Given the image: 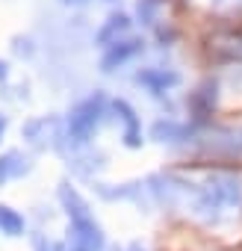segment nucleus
Wrapping results in <instances>:
<instances>
[{"label": "nucleus", "mask_w": 242, "mask_h": 251, "mask_svg": "<svg viewBox=\"0 0 242 251\" xmlns=\"http://www.w3.org/2000/svg\"><path fill=\"white\" fill-rule=\"evenodd\" d=\"M239 204H242V180L230 172H213L201 186L192 189V210L207 222H218Z\"/></svg>", "instance_id": "nucleus-1"}, {"label": "nucleus", "mask_w": 242, "mask_h": 251, "mask_svg": "<svg viewBox=\"0 0 242 251\" xmlns=\"http://www.w3.org/2000/svg\"><path fill=\"white\" fill-rule=\"evenodd\" d=\"M103 109H106V98H103L100 92H95V95L83 98L80 103H74L71 112H68V118H65L68 142L86 145V142L95 136V130H97V124H100V118H103Z\"/></svg>", "instance_id": "nucleus-2"}, {"label": "nucleus", "mask_w": 242, "mask_h": 251, "mask_svg": "<svg viewBox=\"0 0 242 251\" xmlns=\"http://www.w3.org/2000/svg\"><path fill=\"white\" fill-rule=\"evenodd\" d=\"M201 148L216 160H242V127H216L201 139Z\"/></svg>", "instance_id": "nucleus-3"}, {"label": "nucleus", "mask_w": 242, "mask_h": 251, "mask_svg": "<svg viewBox=\"0 0 242 251\" xmlns=\"http://www.w3.org/2000/svg\"><path fill=\"white\" fill-rule=\"evenodd\" d=\"M68 236H71V245L77 248H86V251H103V230L100 225L89 216H80V219H68Z\"/></svg>", "instance_id": "nucleus-4"}, {"label": "nucleus", "mask_w": 242, "mask_h": 251, "mask_svg": "<svg viewBox=\"0 0 242 251\" xmlns=\"http://www.w3.org/2000/svg\"><path fill=\"white\" fill-rule=\"evenodd\" d=\"M142 48H145V42L139 39V36H130V39H121V42H115V45H109L106 50H103V56H100V71H115V68H121L124 62H130L133 56H139L142 53Z\"/></svg>", "instance_id": "nucleus-5"}, {"label": "nucleus", "mask_w": 242, "mask_h": 251, "mask_svg": "<svg viewBox=\"0 0 242 251\" xmlns=\"http://www.w3.org/2000/svg\"><path fill=\"white\" fill-rule=\"evenodd\" d=\"M151 139L154 142H169V145H177V142H192L195 139V127L192 124H183V121H174V118H160L154 121L151 127Z\"/></svg>", "instance_id": "nucleus-6"}, {"label": "nucleus", "mask_w": 242, "mask_h": 251, "mask_svg": "<svg viewBox=\"0 0 242 251\" xmlns=\"http://www.w3.org/2000/svg\"><path fill=\"white\" fill-rule=\"evenodd\" d=\"M216 100H218V83H216V80H204V83H201L189 98H186L189 112L195 115V121H204L207 115H213Z\"/></svg>", "instance_id": "nucleus-7"}, {"label": "nucleus", "mask_w": 242, "mask_h": 251, "mask_svg": "<svg viewBox=\"0 0 242 251\" xmlns=\"http://www.w3.org/2000/svg\"><path fill=\"white\" fill-rule=\"evenodd\" d=\"M133 80H136L139 86H145L148 92L163 95V92H169V89H174V86L180 83V74L171 71V68H142V71H136Z\"/></svg>", "instance_id": "nucleus-8"}, {"label": "nucleus", "mask_w": 242, "mask_h": 251, "mask_svg": "<svg viewBox=\"0 0 242 251\" xmlns=\"http://www.w3.org/2000/svg\"><path fill=\"white\" fill-rule=\"evenodd\" d=\"M112 109L118 112L121 124H124V133H121L124 145H127V148H139V145H142V124H139L136 109H133L127 100H112Z\"/></svg>", "instance_id": "nucleus-9"}, {"label": "nucleus", "mask_w": 242, "mask_h": 251, "mask_svg": "<svg viewBox=\"0 0 242 251\" xmlns=\"http://www.w3.org/2000/svg\"><path fill=\"white\" fill-rule=\"evenodd\" d=\"M127 30H130V15H127V12H112V15L103 21V27L95 33V42L103 45V48H109V45H115V42L124 39Z\"/></svg>", "instance_id": "nucleus-10"}, {"label": "nucleus", "mask_w": 242, "mask_h": 251, "mask_svg": "<svg viewBox=\"0 0 242 251\" xmlns=\"http://www.w3.org/2000/svg\"><path fill=\"white\" fill-rule=\"evenodd\" d=\"M33 172V163L30 157H24L21 151H6V154H0V186L9 183V180H18L24 175Z\"/></svg>", "instance_id": "nucleus-11"}, {"label": "nucleus", "mask_w": 242, "mask_h": 251, "mask_svg": "<svg viewBox=\"0 0 242 251\" xmlns=\"http://www.w3.org/2000/svg\"><path fill=\"white\" fill-rule=\"evenodd\" d=\"M56 195H59V204L65 207V213H68V219H80V216H89V204H86V198L71 186V183H59V189H56Z\"/></svg>", "instance_id": "nucleus-12"}, {"label": "nucleus", "mask_w": 242, "mask_h": 251, "mask_svg": "<svg viewBox=\"0 0 242 251\" xmlns=\"http://www.w3.org/2000/svg\"><path fill=\"white\" fill-rule=\"evenodd\" d=\"M24 227H27V222L18 210H12L9 204H0V233L15 239V236H24Z\"/></svg>", "instance_id": "nucleus-13"}, {"label": "nucleus", "mask_w": 242, "mask_h": 251, "mask_svg": "<svg viewBox=\"0 0 242 251\" xmlns=\"http://www.w3.org/2000/svg\"><path fill=\"white\" fill-rule=\"evenodd\" d=\"M166 3V0H139L136 3V15L142 24H154L157 21V9Z\"/></svg>", "instance_id": "nucleus-14"}, {"label": "nucleus", "mask_w": 242, "mask_h": 251, "mask_svg": "<svg viewBox=\"0 0 242 251\" xmlns=\"http://www.w3.org/2000/svg\"><path fill=\"white\" fill-rule=\"evenodd\" d=\"M204 3L218 15H239L242 12V0H204Z\"/></svg>", "instance_id": "nucleus-15"}, {"label": "nucleus", "mask_w": 242, "mask_h": 251, "mask_svg": "<svg viewBox=\"0 0 242 251\" xmlns=\"http://www.w3.org/2000/svg\"><path fill=\"white\" fill-rule=\"evenodd\" d=\"M6 127H9V115L0 112V142H3V136H6Z\"/></svg>", "instance_id": "nucleus-16"}, {"label": "nucleus", "mask_w": 242, "mask_h": 251, "mask_svg": "<svg viewBox=\"0 0 242 251\" xmlns=\"http://www.w3.org/2000/svg\"><path fill=\"white\" fill-rule=\"evenodd\" d=\"M6 80H9V65L0 62V83H6Z\"/></svg>", "instance_id": "nucleus-17"}, {"label": "nucleus", "mask_w": 242, "mask_h": 251, "mask_svg": "<svg viewBox=\"0 0 242 251\" xmlns=\"http://www.w3.org/2000/svg\"><path fill=\"white\" fill-rule=\"evenodd\" d=\"M118 251H145V248H142V245H139V242H130V245H127V248H118Z\"/></svg>", "instance_id": "nucleus-18"}, {"label": "nucleus", "mask_w": 242, "mask_h": 251, "mask_svg": "<svg viewBox=\"0 0 242 251\" xmlns=\"http://www.w3.org/2000/svg\"><path fill=\"white\" fill-rule=\"evenodd\" d=\"M62 3H65V6H83L86 0H62Z\"/></svg>", "instance_id": "nucleus-19"}, {"label": "nucleus", "mask_w": 242, "mask_h": 251, "mask_svg": "<svg viewBox=\"0 0 242 251\" xmlns=\"http://www.w3.org/2000/svg\"><path fill=\"white\" fill-rule=\"evenodd\" d=\"M71 251H86V248H77V245H71Z\"/></svg>", "instance_id": "nucleus-20"}, {"label": "nucleus", "mask_w": 242, "mask_h": 251, "mask_svg": "<svg viewBox=\"0 0 242 251\" xmlns=\"http://www.w3.org/2000/svg\"><path fill=\"white\" fill-rule=\"evenodd\" d=\"M109 3H115V0H109Z\"/></svg>", "instance_id": "nucleus-21"}]
</instances>
